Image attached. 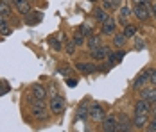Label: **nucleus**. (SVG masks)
Wrapping results in <instances>:
<instances>
[{
  "mask_svg": "<svg viewBox=\"0 0 156 132\" xmlns=\"http://www.w3.org/2000/svg\"><path fill=\"white\" fill-rule=\"evenodd\" d=\"M95 18H97L101 23H104V22L108 20V15H106V11H104V9H97V11H95Z\"/></svg>",
  "mask_w": 156,
  "mask_h": 132,
  "instance_id": "obj_21",
  "label": "nucleus"
},
{
  "mask_svg": "<svg viewBox=\"0 0 156 132\" xmlns=\"http://www.w3.org/2000/svg\"><path fill=\"white\" fill-rule=\"evenodd\" d=\"M79 32H81V34H84V36H92V29H90V27H86V25H81V27H79Z\"/></svg>",
  "mask_w": 156,
  "mask_h": 132,
  "instance_id": "obj_26",
  "label": "nucleus"
},
{
  "mask_svg": "<svg viewBox=\"0 0 156 132\" xmlns=\"http://www.w3.org/2000/svg\"><path fill=\"white\" fill-rule=\"evenodd\" d=\"M66 84H68L70 88H76V86H77V80H76V79H68V80H66Z\"/></svg>",
  "mask_w": 156,
  "mask_h": 132,
  "instance_id": "obj_31",
  "label": "nucleus"
},
{
  "mask_svg": "<svg viewBox=\"0 0 156 132\" xmlns=\"http://www.w3.org/2000/svg\"><path fill=\"white\" fill-rule=\"evenodd\" d=\"M136 34V27L135 25H126L124 27V36L126 38H131V36H135Z\"/></svg>",
  "mask_w": 156,
  "mask_h": 132,
  "instance_id": "obj_22",
  "label": "nucleus"
},
{
  "mask_svg": "<svg viewBox=\"0 0 156 132\" xmlns=\"http://www.w3.org/2000/svg\"><path fill=\"white\" fill-rule=\"evenodd\" d=\"M151 11H153V7L149 5V2L145 0V2H142V4H135V16L138 18V20H142V22H145L149 16H151Z\"/></svg>",
  "mask_w": 156,
  "mask_h": 132,
  "instance_id": "obj_1",
  "label": "nucleus"
},
{
  "mask_svg": "<svg viewBox=\"0 0 156 132\" xmlns=\"http://www.w3.org/2000/svg\"><path fill=\"white\" fill-rule=\"evenodd\" d=\"M126 56V52L124 50H119V52H115V54H108V61H109V64H119L122 59H124Z\"/></svg>",
  "mask_w": 156,
  "mask_h": 132,
  "instance_id": "obj_13",
  "label": "nucleus"
},
{
  "mask_svg": "<svg viewBox=\"0 0 156 132\" xmlns=\"http://www.w3.org/2000/svg\"><path fill=\"white\" fill-rule=\"evenodd\" d=\"M129 15H131V9H129L127 5H124V7L120 9V22H122V23H126V18H127Z\"/></svg>",
  "mask_w": 156,
  "mask_h": 132,
  "instance_id": "obj_24",
  "label": "nucleus"
},
{
  "mask_svg": "<svg viewBox=\"0 0 156 132\" xmlns=\"http://www.w3.org/2000/svg\"><path fill=\"white\" fill-rule=\"evenodd\" d=\"M47 96V89L43 88L41 84H34L31 88V96H29V102L31 100H45Z\"/></svg>",
  "mask_w": 156,
  "mask_h": 132,
  "instance_id": "obj_5",
  "label": "nucleus"
},
{
  "mask_svg": "<svg viewBox=\"0 0 156 132\" xmlns=\"http://www.w3.org/2000/svg\"><path fill=\"white\" fill-rule=\"evenodd\" d=\"M7 91H9V86H7V84H2V86H0V95H4V93H7Z\"/></svg>",
  "mask_w": 156,
  "mask_h": 132,
  "instance_id": "obj_33",
  "label": "nucleus"
},
{
  "mask_svg": "<svg viewBox=\"0 0 156 132\" xmlns=\"http://www.w3.org/2000/svg\"><path fill=\"white\" fill-rule=\"evenodd\" d=\"M31 105H32V116L38 118V120H47L48 114L43 100H31Z\"/></svg>",
  "mask_w": 156,
  "mask_h": 132,
  "instance_id": "obj_2",
  "label": "nucleus"
},
{
  "mask_svg": "<svg viewBox=\"0 0 156 132\" xmlns=\"http://www.w3.org/2000/svg\"><path fill=\"white\" fill-rule=\"evenodd\" d=\"M126 39H127V38H126L124 34H117V36H115V39H113V45L120 48V46H124V45H126Z\"/></svg>",
  "mask_w": 156,
  "mask_h": 132,
  "instance_id": "obj_20",
  "label": "nucleus"
},
{
  "mask_svg": "<svg viewBox=\"0 0 156 132\" xmlns=\"http://www.w3.org/2000/svg\"><path fill=\"white\" fill-rule=\"evenodd\" d=\"M13 4H15L16 11L18 13H22V15H29L31 13V4L27 2V0H13Z\"/></svg>",
  "mask_w": 156,
  "mask_h": 132,
  "instance_id": "obj_10",
  "label": "nucleus"
},
{
  "mask_svg": "<svg viewBox=\"0 0 156 132\" xmlns=\"http://www.w3.org/2000/svg\"><path fill=\"white\" fill-rule=\"evenodd\" d=\"M153 15L156 16V4H154V5H153Z\"/></svg>",
  "mask_w": 156,
  "mask_h": 132,
  "instance_id": "obj_36",
  "label": "nucleus"
},
{
  "mask_svg": "<svg viewBox=\"0 0 156 132\" xmlns=\"http://www.w3.org/2000/svg\"><path fill=\"white\" fill-rule=\"evenodd\" d=\"M101 45H102V41H101V38H99V36H90V39H88V48H90V50L99 48Z\"/></svg>",
  "mask_w": 156,
  "mask_h": 132,
  "instance_id": "obj_16",
  "label": "nucleus"
},
{
  "mask_svg": "<svg viewBox=\"0 0 156 132\" xmlns=\"http://www.w3.org/2000/svg\"><path fill=\"white\" fill-rule=\"evenodd\" d=\"M151 105H153V102H149L145 98H140L138 102L135 103V114H149Z\"/></svg>",
  "mask_w": 156,
  "mask_h": 132,
  "instance_id": "obj_6",
  "label": "nucleus"
},
{
  "mask_svg": "<svg viewBox=\"0 0 156 132\" xmlns=\"http://www.w3.org/2000/svg\"><path fill=\"white\" fill-rule=\"evenodd\" d=\"M135 4H142V2H145V0H133Z\"/></svg>",
  "mask_w": 156,
  "mask_h": 132,
  "instance_id": "obj_37",
  "label": "nucleus"
},
{
  "mask_svg": "<svg viewBox=\"0 0 156 132\" xmlns=\"http://www.w3.org/2000/svg\"><path fill=\"white\" fill-rule=\"evenodd\" d=\"M11 13V7H9V4L5 2V0H0V15L2 16H7Z\"/></svg>",
  "mask_w": 156,
  "mask_h": 132,
  "instance_id": "obj_19",
  "label": "nucleus"
},
{
  "mask_svg": "<svg viewBox=\"0 0 156 132\" xmlns=\"http://www.w3.org/2000/svg\"><path fill=\"white\" fill-rule=\"evenodd\" d=\"M131 129H133V121L129 120V121H122V123H119L115 132H126V130H131Z\"/></svg>",
  "mask_w": 156,
  "mask_h": 132,
  "instance_id": "obj_17",
  "label": "nucleus"
},
{
  "mask_svg": "<svg viewBox=\"0 0 156 132\" xmlns=\"http://www.w3.org/2000/svg\"><path fill=\"white\" fill-rule=\"evenodd\" d=\"M83 41H84V39H83V34L77 32V34L74 36V43H76V45H83Z\"/></svg>",
  "mask_w": 156,
  "mask_h": 132,
  "instance_id": "obj_28",
  "label": "nucleus"
},
{
  "mask_svg": "<svg viewBox=\"0 0 156 132\" xmlns=\"http://www.w3.org/2000/svg\"><path fill=\"white\" fill-rule=\"evenodd\" d=\"M115 20L113 18H108L104 23H102V34H113L115 32Z\"/></svg>",
  "mask_w": 156,
  "mask_h": 132,
  "instance_id": "obj_14",
  "label": "nucleus"
},
{
  "mask_svg": "<svg viewBox=\"0 0 156 132\" xmlns=\"http://www.w3.org/2000/svg\"><path fill=\"white\" fill-rule=\"evenodd\" d=\"M109 54V46H104V45H101L99 48H95V50H90V56L97 61H102V59H106Z\"/></svg>",
  "mask_w": 156,
  "mask_h": 132,
  "instance_id": "obj_8",
  "label": "nucleus"
},
{
  "mask_svg": "<svg viewBox=\"0 0 156 132\" xmlns=\"http://www.w3.org/2000/svg\"><path fill=\"white\" fill-rule=\"evenodd\" d=\"M144 46H145V43H144V41H140V39H136V43H135V48H136V50H140V48H144Z\"/></svg>",
  "mask_w": 156,
  "mask_h": 132,
  "instance_id": "obj_32",
  "label": "nucleus"
},
{
  "mask_svg": "<svg viewBox=\"0 0 156 132\" xmlns=\"http://www.w3.org/2000/svg\"><path fill=\"white\" fill-rule=\"evenodd\" d=\"M104 116H106V113H104L102 105H99V103H95V105H92V109H90V118H92L94 121H99V120H104Z\"/></svg>",
  "mask_w": 156,
  "mask_h": 132,
  "instance_id": "obj_9",
  "label": "nucleus"
},
{
  "mask_svg": "<svg viewBox=\"0 0 156 132\" xmlns=\"http://www.w3.org/2000/svg\"><path fill=\"white\" fill-rule=\"evenodd\" d=\"M151 75H153V70L151 68H147V70H144L136 79H135V82H133V88L135 89H140L142 86H145L147 82H151Z\"/></svg>",
  "mask_w": 156,
  "mask_h": 132,
  "instance_id": "obj_3",
  "label": "nucleus"
},
{
  "mask_svg": "<svg viewBox=\"0 0 156 132\" xmlns=\"http://www.w3.org/2000/svg\"><path fill=\"white\" fill-rule=\"evenodd\" d=\"M133 125L138 127V129L145 127V125H147V114H135V121H133Z\"/></svg>",
  "mask_w": 156,
  "mask_h": 132,
  "instance_id": "obj_15",
  "label": "nucleus"
},
{
  "mask_svg": "<svg viewBox=\"0 0 156 132\" xmlns=\"http://www.w3.org/2000/svg\"><path fill=\"white\" fill-rule=\"evenodd\" d=\"M147 130H149V132H156V118L149 123V125H147Z\"/></svg>",
  "mask_w": 156,
  "mask_h": 132,
  "instance_id": "obj_30",
  "label": "nucleus"
},
{
  "mask_svg": "<svg viewBox=\"0 0 156 132\" xmlns=\"http://www.w3.org/2000/svg\"><path fill=\"white\" fill-rule=\"evenodd\" d=\"M90 2H95V0H90Z\"/></svg>",
  "mask_w": 156,
  "mask_h": 132,
  "instance_id": "obj_38",
  "label": "nucleus"
},
{
  "mask_svg": "<svg viewBox=\"0 0 156 132\" xmlns=\"http://www.w3.org/2000/svg\"><path fill=\"white\" fill-rule=\"evenodd\" d=\"M52 46H56V48H61V45L58 43V41H52Z\"/></svg>",
  "mask_w": 156,
  "mask_h": 132,
  "instance_id": "obj_35",
  "label": "nucleus"
},
{
  "mask_svg": "<svg viewBox=\"0 0 156 132\" xmlns=\"http://www.w3.org/2000/svg\"><path fill=\"white\" fill-rule=\"evenodd\" d=\"M117 125H119V120H117V116H104V120H102V130L106 132H111V130H117Z\"/></svg>",
  "mask_w": 156,
  "mask_h": 132,
  "instance_id": "obj_7",
  "label": "nucleus"
},
{
  "mask_svg": "<svg viewBox=\"0 0 156 132\" xmlns=\"http://www.w3.org/2000/svg\"><path fill=\"white\" fill-rule=\"evenodd\" d=\"M151 82L156 86V72H153V75H151Z\"/></svg>",
  "mask_w": 156,
  "mask_h": 132,
  "instance_id": "obj_34",
  "label": "nucleus"
},
{
  "mask_svg": "<svg viewBox=\"0 0 156 132\" xmlns=\"http://www.w3.org/2000/svg\"><path fill=\"white\" fill-rule=\"evenodd\" d=\"M40 18H41L40 15H32L31 18H27V25H34V23H36V22L40 20Z\"/></svg>",
  "mask_w": 156,
  "mask_h": 132,
  "instance_id": "obj_27",
  "label": "nucleus"
},
{
  "mask_svg": "<svg viewBox=\"0 0 156 132\" xmlns=\"http://www.w3.org/2000/svg\"><path fill=\"white\" fill-rule=\"evenodd\" d=\"M48 107H50V111L54 113V114H59L65 111V100H63V96H52L50 98V102H48Z\"/></svg>",
  "mask_w": 156,
  "mask_h": 132,
  "instance_id": "obj_4",
  "label": "nucleus"
},
{
  "mask_svg": "<svg viewBox=\"0 0 156 132\" xmlns=\"http://www.w3.org/2000/svg\"><path fill=\"white\" fill-rule=\"evenodd\" d=\"M74 46H76L74 41H68V43H66V52H68V54H74Z\"/></svg>",
  "mask_w": 156,
  "mask_h": 132,
  "instance_id": "obj_29",
  "label": "nucleus"
},
{
  "mask_svg": "<svg viewBox=\"0 0 156 132\" xmlns=\"http://www.w3.org/2000/svg\"><path fill=\"white\" fill-rule=\"evenodd\" d=\"M86 116H90V111H88L86 105H81V107H79V113H77V118L83 120V118H86Z\"/></svg>",
  "mask_w": 156,
  "mask_h": 132,
  "instance_id": "obj_23",
  "label": "nucleus"
},
{
  "mask_svg": "<svg viewBox=\"0 0 156 132\" xmlns=\"http://www.w3.org/2000/svg\"><path fill=\"white\" fill-rule=\"evenodd\" d=\"M104 9H117L120 5V0H102Z\"/></svg>",
  "mask_w": 156,
  "mask_h": 132,
  "instance_id": "obj_18",
  "label": "nucleus"
},
{
  "mask_svg": "<svg viewBox=\"0 0 156 132\" xmlns=\"http://www.w3.org/2000/svg\"><path fill=\"white\" fill-rule=\"evenodd\" d=\"M76 68H77L81 73L88 75V73H92V72H95V68H97V66H95V64H92V63H79Z\"/></svg>",
  "mask_w": 156,
  "mask_h": 132,
  "instance_id": "obj_12",
  "label": "nucleus"
},
{
  "mask_svg": "<svg viewBox=\"0 0 156 132\" xmlns=\"http://www.w3.org/2000/svg\"><path fill=\"white\" fill-rule=\"evenodd\" d=\"M0 32H2L4 36H9V34H11V29L5 25V22H2V23H0Z\"/></svg>",
  "mask_w": 156,
  "mask_h": 132,
  "instance_id": "obj_25",
  "label": "nucleus"
},
{
  "mask_svg": "<svg viewBox=\"0 0 156 132\" xmlns=\"http://www.w3.org/2000/svg\"><path fill=\"white\" fill-rule=\"evenodd\" d=\"M140 98H145V100H149V102H156V86L154 88H147V89H144L140 93Z\"/></svg>",
  "mask_w": 156,
  "mask_h": 132,
  "instance_id": "obj_11",
  "label": "nucleus"
}]
</instances>
